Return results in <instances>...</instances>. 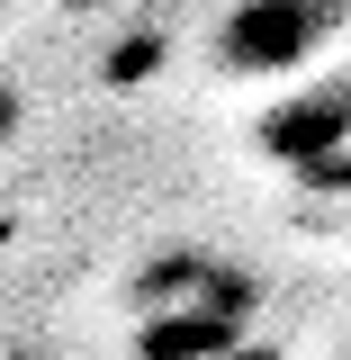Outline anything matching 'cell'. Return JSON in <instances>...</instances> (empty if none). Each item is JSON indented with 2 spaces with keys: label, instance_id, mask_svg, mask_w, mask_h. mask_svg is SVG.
I'll return each mask as SVG.
<instances>
[{
  "label": "cell",
  "instance_id": "3957f363",
  "mask_svg": "<svg viewBox=\"0 0 351 360\" xmlns=\"http://www.w3.org/2000/svg\"><path fill=\"white\" fill-rule=\"evenodd\" d=\"M9 135H18V82L0 72V144H9Z\"/></svg>",
  "mask_w": 351,
  "mask_h": 360
},
{
  "label": "cell",
  "instance_id": "7a4b0ae2",
  "mask_svg": "<svg viewBox=\"0 0 351 360\" xmlns=\"http://www.w3.org/2000/svg\"><path fill=\"white\" fill-rule=\"evenodd\" d=\"M333 0H243L234 18H225L217 54L234 63V72H298L315 45L333 37Z\"/></svg>",
  "mask_w": 351,
  "mask_h": 360
},
{
  "label": "cell",
  "instance_id": "6da1fadb",
  "mask_svg": "<svg viewBox=\"0 0 351 360\" xmlns=\"http://www.w3.org/2000/svg\"><path fill=\"white\" fill-rule=\"evenodd\" d=\"M135 297H144V315H135L144 360H217L253 315V279L217 262H162L153 279H135Z\"/></svg>",
  "mask_w": 351,
  "mask_h": 360
}]
</instances>
